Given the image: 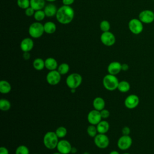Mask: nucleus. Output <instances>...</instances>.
Wrapping results in <instances>:
<instances>
[{
	"label": "nucleus",
	"mask_w": 154,
	"mask_h": 154,
	"mask_svg": "<svg viewBox=\"0 0 154 154\" xmlns=\"http://www.w3.org/2000/svg\"><path fill=\"white\" fill-rule=\"evenodd\" d=\"M57 10L58 9L57 7L52 3L48 4V5H45V8H43V11L46 14V16L48 17L55 16Z\"/></svg>",
	"instance_id": "17"
},
{
	"label": "nucleus",
	"mask_w": 154,
	"mask_h": 154,
	"mask_svg": "<svg viewBox=\"0 0 154 154\" xmlns=\"http://www.w3.org/2000/svg\"><path fill=\"white\" fill-rule=\"evenodd\" d=\"M45 0H30V7L35 11L43 10L45 7Z\"/></svg>",
	"instance_id": "22"
},
{
	"label": "nucleus",
	"mask_w": 154,
	"mask_h": 154,
	"mask_svg": "<svg viewBox=\"0 0 154 154\" xmlns=\"http://www.w3.org/2000/svg\"><path fill=\"white\" fill-rule=\"evenodd\" d=\"M52 154H62L61 153L59 152H55V153H53Z\"/></svg>",
	"instance_id": "45"
},
{
	"label": "nucleus",
	"mask_w": 154,
	"mask_h": 154,
	"mask_svg": "<svg viewBox=\"0 0 154 154\" xmlns=\"http://www.w3.org/2000/svg\"><path fill=\"white\" fill-rule=\"evenodd\" d=\"M122 134L124 135H129L131 132V129L128 126H124L122 129Z\"/></svg>",
	"instance_id": "36"
},
{
	"label": "nucleus",
	"mask_w": 154,
	"mask_h": 154,
	"mask_svg": "<svg viewBox=\"0 0 154 154\" xmlns=\"http://www.w3.org/2000/svg\"><path fill=\"white\" fill-rule=\"evenodd\" d=\"M83 154H89V153H88V152H84Z\"/></svg>",
	"instance_id": "46"
},
{
	"label": "nucleus",
	"mask_w": 154,
	"mask_h": 154,
	"mask_svg": "<svg viewBox=\"0 0 154 154\" xmlns=\"http://www.w3.org/2000/svg\"><path fill=\"white\" fill-rule=\"evenodd\" d=\"M28 32L31 37L33 38H38L41 37L45 32L43 25L40 22L32 23L28 28Z\"/></svg>",
	"instance_id": "4"
},
{
	"label": "nucleus",
	"mask_w": 154,
	"mask_h": 154,
	"mask_svg": "<svg viewBox=\"0 0 154 154\" xmlns=\"http://www.w3.org/2000/svg\"><path fill=\"white\" fill-rule=\"evenodd\" d=\"M69 70H70V67H69V64L66 63L60 64L57 68V70L61 75L67 74L69 72Z\"/></svg>",
	"instance_id": "27"
},
{
	"label": "nucleus",
	"mask_w": 154,
	"mask_h": 154,
	"mask_svg": "<svg viewBox=\"0 0 154 154\" xmlns=\"http://www.w3.org/2000/svg\"><path fill=\"white\" fill-rule=\"evenodd\" d=\"M93 106L94 109L100 111L105 108V102L101 97H96L93 101Z\"/></svg>",
	"instance_id": "19"
},
{
	"label": "nucleus",
	"mask_w": 154,
	"mask_h": 154,
	"mask_svg": "<svg viewBox=\"0 0 154 154\" xmlns=\"http://www.w3.org/2000/svg\"><path fill=\"white\" fill-rule=\"evenodd\" d=\"M107 70L109 74L116 75L122 71V64L119 61H112L108 64Z\"/></svg>",
	"instance_id": "16"
},
{
	"label": "nucleus",
	"mask_w": 154,
	"mask_h": 154,
	"mask_svg": "<svg viewBox=\"0 0 154 154\" xmlns=\"http://www.w3.org/2000/svg\"><path fill=\"white\" fill-rule=\"evenodd\" d=\"M82 81L81 75L77 73H73L67 76L66 79V83L67 87L70 89H76L80 86Z\"/></svg>",
	"instance_id": "5"
},
{
	"label": "nucleus",
	"mask_w": 154,
	"mask_h": 154,
	"mask_svg": "<svg viewBox=\"0 0 154 154\" xmlns=\"http://www.w3.org/2000/svg\"><path fill=\"white\" fill-rule=\"evenodd\" d=\"M55 132L59 138H63L66 136L67 134V131L65 127L60 126L56 129Z\"/></svg>",
	"instance_id": "28"
},
{
	"label": "nucleus",
	"mask_w": 154,
	"mask_h": 154,
	"mask_svg": "<svg viewBox=\"0 0 154 154\" xmlns=\"http://www.w3.org/2000/svg\"><path fill=\"white\" fill-rule=\"evenodd\" d=\"M45 68L49 70V71L57 70L58 67L57 60L52 57L47 58L45 60Z\"/></svg>",
	"instance_id": "18"
},
{
	"label": "nucleus",
	"mask_w": 154,
	"mask_h": 154,
	"mask_svg": "<svg viewBox=\"0 0 154 154\" xmlns=\"http://www.w3.org/2000/svg\"><path fill=\"white\" fill-rule=\"evenodd\" d=\"M61 75L57 70L49 71L46 76L47 82L51 85H56L61 81Z\"/></svg>",
	"instance_id": "9"
},
{
	"label": "nucleus",
	"mask_w": 154,
	"mask_h": 154,
	"mask_svg": "<svg viewBox=\"0 0 154 154\" xmlns=\"http://www.w3.org/2000/svg\"><path fill=\"white\" fill-rule=\"evenodd\" d=\"M87 132L90 137L93 138L98 134L97 128L95 126V125H90L88 126V128H87Z\"/></svg>",
	"instance_id": "30"
},
{
	"label": "nucleus",
	"mask_w": 154,
	"mask_h": 154,
	"mask_svg": "<svg viewBox=\"0 0 154 154\" xmlns=\"http://www.w3.org/2000/svg\"><path fill=\"white\" fill-rule=\"evenodd\" d=\"M123 154H130V153H124Z\"/></svg>",
	"instance_id": "47"
},
{
	"label": "nucleus",
	"mask_w": 154,
	"mask_h": 154,
	"mask_svg": "<svg viewBox=\"0 0 154 154\" xmlns=\"http://www.w3.org/2000/svg\"><path fill=\"white\" fill-rule=\"evenodd\" d=\"M45 32L48 34H52L56 31L57 26L55 23L51 21H48L43 24Z\"/></svg>",
	"instance_id": "21"
},
{
	"label": "nucleus",
	"mask_w": 154,
	"mask_h": 154,
	"mask_svg": "<svg viewBox=\"0 0 154 154\" xmlns=\"http://www.w3.org/2000/svg\"><path fill=\"white\" fill-rule=\"evenodd\" d=\"M11 108L10 102L6 99H1L0 100V109L3 111H8Z\"/></svg>",
	"instance_id": "26"
},
{
	"label": "nucleus",
	"mask_w": 154,
	"mask_h": 154,
	"mask_svg": "<svg viewBox=\"0 0 154 154\" xmlns=\"http://www.w3.org/2000/svg\"><path fill=\"white\" fill-rule=\"evenodd\" d=\"M11 90V86L10 84L5 81L1 80L0 81V92L2 94H7L10 92Z\"/></svg>",
	"instance_id": "23"
},
{
	"label": "nucleus",
	"mask_w": 154,
	"mask_h": 154,
	"mask_svg": "<svg viewBox=\"0 0 154 154\" xmlns=\"http://www.w3.org/2000/svg\"><path fill=\"white\" fill-rule=\"evenodd\" d=\"M32 66L36 70H42L45 67V60L41 58H37L33 61Z\"/></svg>",
	"instance_id": "24"
},
{
	"label": "nucleus",
	"mask_w": 154,
	"mask_h": 154,
	"mask_svg": "<svg viewBox=\"0 0 154 154\" xmlns=\"http://www.w3.org/2000/svg\"><path fill=\"white\" fill-rule=\"evenodd\" d=\"M33 16H34V19L37 22H40V21H42L45 19V17H46V14H45L43 10H40L35 11Z\"/></svg>",
	"instance_id": "29"
},
{
	"label": "nucleus",
	"mask_w": 154,
	"mask_h": 154,
	"mask_svg": "<svg viewBox=\"0 0 154 154\" xmlns=\"http://www.w3.org/2000/svg\"><path fill=\"white\" fill-rule=\"evenodd\" d=\"M100 39L102 44L106 46H111L114 45L116 41L114 34L109 31L103 32L100 35Z\"/></svg>",
	"instance_id": "8"
},
{
	"label": "nucleus",
	"mask_w": 154,
	"mask_h": 154,
	"mask_svg": "<svg viewBox=\"0 0 154 154\" xmlns=\"http://www.w3.org/2000/svg\"><path fill=\"white\" fill-rule=\"evenodd\" d=\"M138 19L143 23H151L154 21V12L150 10H144L139 13Z\"/></svg>",
	"instance_id": "12"
},
{
	"label": "nucleus",
	"mask_w": 154,
	"mask_h": 154,
	"mask_svg": "<svg viewBox=\"0 0 154 154\" xmlns=\"http://www.w3.org/2000/svg\"><path fill=\"white\" fill-rule=\"evenodd\" d=\"M129 69V66L126 63L122 64V71H127Z\"/></svg>",
	"instance_id": "40"
},
{
	"label": "nucleus",
	"mask_w": 154,
	"mask_h": 154,
	"mask_svg": "<svg viewBox=\"0 0 154 154\" xmlns=\"http://www.w3.org/2000/svg\"><path fill=\"white\" fill-rule=\"evenodd\" d=\"M109 154H120V153H119V152H117L116 150H112Z\"/></svg>",
	"instance_id": "42"
},
{
	"label": "nucleus",
	"mask_w": 154,
	"mask_h": 154,
	"mask_svg": "<svg viewBox=\"0 0 154 154\" xmlns=\"http://www.w3.org/2000/svg\"><path fill=\"white\" fill-rule=\"evenodd\" d=\"M94 143L99 149H106L109 144V140L105 134H97L94 137Z\"/></svg>",
	"instance_id": "7"
},
{
	"label": "nucleus",
	"mask_w": 154,
	"mask_h": 154,
	"mask_svg": "<svg viewBox=\"0 0 154 154\" xmlns=\"http://www.w3.org/2000/svg\"><path fill=\"white\" fill-rule=\"evenodd\" d=\"M34 154H38V153H34Z\"/></svg>",
	"instance_id": "48"
},
{
	"label": "nucleus",
	"mask_w": 154,
	"mask_h": 154,
	"mask_svg": "<svg viewBox=\"0 0 154 154\" xmlns=\"http://www.w3.org/2000/svg\"><path fill=\"white\" fill-rule=\"evenodd\" d=\"M100 115H101V117L102 119H108L110 115V113H109V111L106 109H103L102 110H101L100 111Z\"/></svg>",
	"instance_id": "34"
},
{
	"label": "nucleus",
	"mask_w": 154,
	"mask_h": 154,
	"mask_svg": "<svg viewBox=\"0 0 154 154\" xmlns=\"http://www.w3.org/2000/svg\"><path fill=\"white\" fill-rule=\"evenodd\" d=\"M70 91L72 93H74L76 91V89H70Z\"/></svg>",
	"instance_id": "44"
},
{
	"label": "nucleus",
	"mask_w": 154,
	"mask_h": 154,
	"mask_svg": "<svg viewBox=\"0 0 154 154\" xmlns=\"http://www.w3.org/2000/svg\"><path fill=\"white\" fill-rule=\"evenodd\" d=\"M15 154H29V150L26 146L20 145L16 148Z\"/></svg>",
	"instance_id": "32"
},
{
	"label": "nucleus",
	"mask_w": 154,
	"mask_h": 154,
	"mask_svg": "<svg viewBox=\"0 0 154 154\" xmlns=\"http://www.w3.org/2000/svg\"><path fill=\"white\" fill-rule=\"evenodd\" d=\"M102 119L100 111L96 109L90 111L87 114V120L90 125H97Z\"/></svg>",
	"instance_id": "13"
},
{
	"label": "nucleus",
	"mask_w": 154,
	"mask_h": 154,
	"mask_svg": "<svg viewBox=\"0 0 154 154\" xmlns=\"http://www.w3.org/2000/svg\"><path fill=\"white\" fill-rule=\"evenodd\" d=\"M102 83L106 90L112 91L117 89L119 81L116 75L108 73L103 77Z\"/></svg>",
	"instance_id": "3"
},
{
	"label": "nucleus",
	"mask_w": 154,
	"mask_h": 154,
	"mask_svg": "<svg viewBox=\"0 0 154 154\" xmlns=\"http://www.w3.org/2000/svg\"><path fill=\"white\" fill-rule=\"evenodd\" d=\"M96 128L99 134H106L109 129V124L106 120H101L96 125Z\"/></svg>",
	"instance_id": "20"
},
{
	"label": "nucleus",
	"mask_w": 154,
	"mask_h": 154,
	"mask_svg": "<svg viewBox=\"0 0 154 154\" xmlns=\"http://www.w3.org/2000/svg\"><path fill=\"white\" fill-rule=\"evenodd\" d=\"M74 16L75 11L73 8L71 6L63 5L58 8L55 17L60 23L67 25L73 20Z\"/></svg>",
	"instance_id": "1"
},
{
	"label": "nucleus",
	"mask_w": 154,
	"mask_h": 154,
	"mask_svg": "<svg viewBox=\"0 0 154 154\" xmlns=\"http://www.w3.org/2000/svg\"><path fill=\"white\" fill-rule=\"evenodd\" d=\"M130 88H131V85L128 81L125 80L119 81L118 87H117V90L119 91L122 93H126L129 91Z\"/></svg>",
	"instance_id": "25"
},
{
	"label": "nucleus",
	"mask_w": 154,
	"mask_h": 154,
	"mask_svg": "<svg viewBox=\"0 0 154 154\" xmlns=\"http://www.w3.org/2000/svg\"><path fill=\"white\" fill-rule=\"evenodd\" d=\"M99 27H100V30L102 32H106V31H109L110 28H111V25H110L109 22L108 20H103L100 23Z\"/></svg>",
	"instance_id": "31"
},
{
	"label": "nucleus",
	"mask_w": 154,
	"mask_h": 154,
	"mask_svg": "<svg viewBox=\"0 0 154 154\" xmlns=\"http://www.w3.org/2000/svg\"><path fill=\"white\" fill-rule=\"evenodd\" d=\"M35 11L30 6L25 10V13L26 16H27L28 17H31V16H34V14L35 13Z\"/></svg>",
	"instance_id": "35"
},
{
	"label": "nucleus",
	"mask_w": 154,
	"mask_h": 154,
	"mask_svg": "<svg viewBox=\"0 0 154 154\" xmlns=\"http://www.w3.org/2000/svg\"><path fill=\"white\" fill-rule=\"evenodd\" d=\"M132 144V139L129 135L121 136L117 141V147L122 150L129 149Z\"/></svg>",
	"instance_id": "10"
},
{
	"label": "nucleus",
	"mask_w": 154,
	"mask_h": 154,
	"mask_svg": "<svg viewBox=\"0 0 154 154\" xmlns=\"http://www.w3.org/2000/svg\"><path fill=\"white\" fill-rule=\"evenodd\" d=\"M76 152H77L76 148L75 147H72V150H71V153H75Z\"/></svg>",
	"instance_id": "41"
},
{
	"label": "nucleus",
	"mask_w": 154,
	"mask_h": 154,
	"mask_svg": "<svg viewBox=\"0 0 154 154\" xmlns=\"http://www.w3.org/2000/svg\"><path fill=\"white\" fill-rule=\"evenodd\" d=\"M34 47V41L32 38L26 37L22 39L20 44V49L24 52H30Z\"/></svg>",
	"instance_id": "15"
},
{
	"label": "nucleus",
	"mask_w": 154,
	"mask_h": 154,
	"mask_svg": "<svg viewBox=\"0 0 154 154\" xmlns=\"http://www.w3.org/2000/svg\"><path fill=\"white\" fill-rule=\"evenodd\" d=\"M128 28L132 34L138 35L143 30V23L139 19L133 18L129 21Z\"/></svg>",
	"instance_id": "6"
},
{
	"label": "nucleus",
	"mask_w": 154,
	"mask_h": 154,
	"mask_svg": "<svg viewBox=\"0 0 154 154\" xmlns=\"http://www.w3.org/2000/svg\"><path fill=\"white\" fill-rule=\"evenodd\" d=\"M75 0H62V2L64 5L70 6L73 2Z\"/></svg>",
	"instance_id": "37"
},
{
	"label": "nucleus",
	"mask_w": 154,
	"mask_h": 154,
	"mask_svg": "<svg viewBox=\"0 0 154 154\" xmlns=\"http://www.w3.org/2000/svg\"><path fill=\"white\" fill-rule=\"evenodd\" d=\"M46 1H48V2H55L57 0H45Z\"/></svg>",
	"instance_id": "43"
},
{
	"label": "nucleus",
	"mask_w": 154,
	"mask_h": 154,
	"mask_svg": "<svg viewBox=\"0 0 154 154\" xmlns=\"http://www.w3.org/2000/svg\"><path fill=\"white\" fill-rule=\"evenodd\" d=\"M72 145L70 142L66 140H61L58 141L57 149L58 152L62 154H69L71 153Z\"/></svg>",
	"instance_id": "14"
},
{
	"label": "nucleus",
	"mask_w": 154,
	"mask_h": 154,
	"mask_svg": "<svg viewBox=\"0 0 154 154\" xmlns=\"http://www.w3.org/2000/svg\"><path fill=\"white\" fill-rule=\"evenodd\" d=\"M22 56H23V59L25 60H29V59L30 58V57H31L30 54H29V52H24L23 53Z\"/></svg>",
	"instance_id": "39"
},
{
	"label": "nucleus",
	"mask_w": 154,
	"mask_h": 154,
	"mask_svg": "<svg viewBox=\"0 0 154 154\" xmlns=\"http://www.w3.org/2000/svg\"><path fill=\"white\" fill-rule=\"evenodd\" d=\"M0 154H9V152L5 147L2 146L0 148Z\"/></svg>",
	"instance_id": "38"
},
{
	"label": "nucleus",
	"mask_w": 154,
	"mask_h": 154,
	"mask_svg": "<svg viewBox=\"0 0 154 154\" xmlns=\"http://www.w3.org/2000/svg\"><path fill=\"white\" fill-rule=\"evenodd\" d=\"M140 103L139 97L135 94H131L128 95L124 101L125 106L129 109H132L135 108Z\"/></svg>",
	"instance_id": "11"
},
{
	"label": "nucleus",
	"mask_w": 154,
	"mask_h": 154,
	"mask_svg": "<svg viewBox=\"0 0 154 154\" xmlns=\"http://www.w3.org/2000/svg\"><path fill=\"white\" fill-rule=\"evenodd\" d=\"M58 137L55 132L48 131L43 137V144L45 146L50 150L57 148L58 143Z\"/></svg>",
	"instance_id": "2"
},
{
	"label": "nucleus",
	"mask_w": 154,
	"mask_h": 154,
	"mask_svg": "<svg viewBox=\"0 0 154 154\" xmlns=\"http://www.w3.org/2000/svg\"><path fill=\"white\" fill-rule=\"evenodd\" d=\"M17 6L23 10H25L30 6V0H17Z\"/></svg>",
	"instance_id": "33"
}]
</instances>
